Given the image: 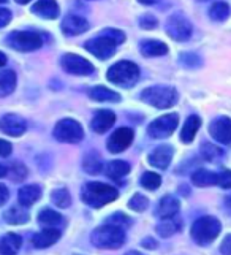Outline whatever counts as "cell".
Masks as SVG:
<instances>
[{
	"instance_id": "44dd1931",
	"label": "cell",
	"mask_w": 231,
	"mask_h": 255,
	"mask_svg": "<svg viewBox=\"0 0 231 255\" xmlns=\"http://www.w3.org/2000/svg\"><path fill=\"white\" fill-rule=\"evenodd\" d=\"M200 126H201V119L197 116V114H192V116H189L187 119H185L182 130H181V141L185 143V144L192 143L195 135L198 133Z\"/></svg>"
},
{
	"instance_id": "e0dca14e",
	"label": "cell",
	"mask_w": 231,
	"mask_h": 255,
	"mask_svg": "<svg viewBox=\"0 0 231 255\" xmlns=\"http://www.w3.org/2000/svg\"><path fill=\"white\" fill-rule=\"evenodd\" d=\"M173 159V147L171 146H158L157 149H154L152 152L149 155V163L155 166V168H160V170H165L168 168V165H170Z\"/></svg>"
},
{
	"instance_id": "9c48e42d",
	"label": "cell",
	"mask_w": 231,
	"mask_h": 255,
	"mask_svg": "<svg viewBox=\"0 0 231 255\" xmlns=\"http://www.w3.org/2000/svg\"><path fill=\"white\" fill-rule=\"evenodd\" d=\"M84 48L91 52V54H94L97 59L100 60H106L114 56L116 52V48H117V43H116L114 40H111L110 37H106V35H100V37L97 38H92L86 41Z\"/></svg>"
},
{
	"instance_id": "6da1fadb",
	"label": "cell",
	"mask_w": 231,
	"mask_h": 255,
	"mask_svg": "<svg viewBox=\"0 0 231 255\" xmlns=\"http://www.w3.org/2000/svg\"><path fill=\"white\" fill-rule=\"evenodd\" d=\"M92 244L100 249H119L125 243L123 227L106 222L102 227H97L91 235Z\"/></svg>"
},
{
	"instance_id": "e575fe53",
	"label": "cell",
	"mask_w": 231,
	"mask_h": 255,
	"mask_svg": "<svg viewBox=\"0 0 231 255\" xmlns=\"http://www.w3.org/2000/svg\"><path fill=\"white\" fill-rule=\"evenodd\" d=\"M83 168L89 173V174H97L102 170V162L97 155L94 154H89L84 162H83Z\"/></svg>"
},
{
	"instance_id": "8992f818",
	"label": "cell",
	"mask_w": 231,
	"mask_h": 255,
	"mask_svg": "<svg viewBox=\"0 0 231 255\" xmlns=\"http://www.w3.org/2000/svg\"><path fill=\"white\" fill-rule=\"evenodd\" d=\"M52 135L60 143H70V144H75V143H79L84 136V131H83V127L79 122H76L75 119H62L59 121L56 127H54V131H52Z\"/></svg>"
},
{
	"instance_id": "bcb514c9",
	"label": "cell",
	"mask_w": 231,
	"mask_h": 255,
	"mask_svg": "<svg viewBox=\"0 0 231 255\" xmlns=\"http://www.w3.org/2000/svg\"><path fill=\"white\" fill-rule=\"evenodd\" d=\"M143 248H147V249H155L157 246H158V243L155 241V240H152V238H146V240H143Z\"/></svg>"
},
{
	"instance_id": "681fc988",
	"label": "cell",
	"mask_w": 231,
	"mask_h": 255,
	"mask_svg": "<svg viewBox=\"0 0 231 255\" xmlns=\"http://www.w3.org/2000/svg\"><path fill=\"white\" fill-rule=\"evenodd\" d=\"M5 64H6V56L3 52H0V67H3Z\"/></svg>"
},
{
	"instance_id": "7a4b0ae2",
	"label": "cell",
	"mask_w": 231,
	"mask_h": 255,
	"mask_svg": "<svg viewBox=\"0 0 231 255\" xmlns=\"http://www.w3.org/2000/svg\"><path fill=\"white\" fill-rule=\"evenodd\" d=\"M83 201L92 208H102L119 197V190L103 182H89L83 190Z\"/></svg>"
},
{
	"instance_id": "d4e9b609",
	"label": "cell",
	"mask_w": 231,
	"mask_h": 255,
	"mask_svg": "<svg viewBox=\"0 0 231 255\" xmlns=\"http://www.w3.org/2000/svg\"><path fill=\"white\" fill-rule=\"evenodd\" d=\"M41 197V189L38 186H24L19 193H17V198H19V203L25 208L32 206L35 201L40 200Z\"/></svg>"
},
{
	"instance_id": "74e56055",
	"label": "cell",
	"mask_w": 231,
	"mask_h": 255,
	"mask_svg": "<svg viewBox=\"0 0 231 255\" xmlns=\"http://www.w3.org/2000/svg\"><path fill=\"white\" fill-rule=\"evenodd\" d=\"M220 152H222V151H219V149L214 147L212 144H206V143H204V144L201 146V154H203V157H204L206 160H214L216 157L220 155Z\"/></svg>"
},
{
	"instance_id": "ab89813d",
	"label": "cell",
	"mask_w": 231,
	"mask_h": 255,
	"mask_svg": "<svg viewBox=\"0 0 231 255\" xmlns=\"http://www.w3.org/2000/svg\"><path fill=\"white\" fill-rule=\"evenodd\" d=\"M217 186L224 189H231V171L225 170L220 174H217Z\"/></svg>"
},
{
	"instance_id": "83f0119b",
	"label": "cell",
	"mask_w": 231,
	"mask_h": 255,
	"mask_svg": "<svg viewBox=\"0 0 231 255\" xmlns=\"http://www.w3.org/2000/svg\"><path fill=\"white\" fill-rule=\"evenodd\" d=\"M131 170V166L123 160H114L106 165V176L111 179H120L127 176Z\"/></svg>"
},
{
	"instance_id": "ac0fdd59",
	"label": "cell",
	"mask_w": 231,
	"mask_h": 255,
	"mask_svg": "<svg viewBox=\"0 0 231 255\" xmlns=\"http://www.w3.org/2000/svg\"><path fill=\"white\" fill-rule=\"evenodd\" d=\"M60 238V230L59 228H54V227H46L44 230L38 232L37 235L32 238V243L35 248L38 249H44V248H49L52 246L56 241H59Z\"/></svg>"
},
{
	"instance_id": "7dc6e473",
	"label": "cell",
	"mask_w": 231,
	"mask_h": 255,
	"mask_svg": "<svg viewBox=\"0 0 231 255\" xmlns=\"http://www.w3.org/2000/svg\"><path fill=\"white\" fill-rule=\"evenodd\" d=\"M138 2L141 5H154L155 2H158V0H138Z\"/></svg>"
},
{
	"instance_id": "603a6c76",
	"label": "cell",
	"mask_w": 231,
	"mask_h": 255,
	"mask_svg": "<svg viewBox=\"0 0 231 255\" xmlns=\"http://www.w3.org/2000/svg\"><path fill=\"white\" fill-rule=\"evenodd\" d=\"M141 52L146 57H158V56H165L168 52V46L163 41H157V40H146L141 43Z\"/></svg>"
},
{
	"instance_id": "c3c4849f",
	"label": "cell",
	"mask_w": 231,
	"mask_h": 255,
	"mask_svg": "<svg viewBox=\"0 0 231 255\" xmlns=\"http://www.w3.org/2000/svg\"><path fill=\"white\" fill-rule=\"evenodd\" d=\"M6 174H8V168L3 165H0V178H3V176H6Z\"/></svg>"
},
{
	"instance_id": "ffe728a7",
	"label": "cell",
	"mask_w": 231,
	"mask_h": 255,
	"mask_svg": "<svg viewBox=\"0 0 231 255\" xmlns=\"http://www.w3.org/2000/svg\"><path fill=\"white\" fill-rule=\"evenodd\" d=\"M59 5L56 0H38L37 3L32 6V13L37 14L43 19H56L59 16Z\"/></svg>"
},
{
	"instance_id": "30bf717a",
	"label": "cell",
	"mask_w": 231,
	"mask_h": 255,
	"mask_svg": "<svg viewBox=\"0 0 231 255\" xmlns=\"http://www.w3.org/2000/svg\"><path fill=\"white\" fill-rule=\"evenodd\" d=\"M166 32L176 41H187L192 37V24L185 16L176 13L168 19Z\"/></svg>"
},
{
	"instance_id": "d590c367",
	"label": "cell",
	"mask_w": 231,
	"mask_h": 255,
	"mask_svg": "<svg viewBox=\"0 0 231 255\" xmlns=\"http://www.w3.org/2000/svg\"><path fill=\"white\" fill-rule=\"evenodd\" d=\"M128 206H130V209L138 211V213H141V211H144V209L149 206V200H147L144 195H141V193H136V195L130 200Z\"/></svg>"
},
{
	"instance_id": "b9f144b4",
	"label": "cell",
	"mask_w": 231,
	"mask_h": 255,
	"mask_svg": "<svg viewBox=\"0 0 231 255\" xmlns=\"http://www.w3.org/2000/svg\"><path fill=\"white\" fill-rule=\"evenodd\" d=\"M10 21H11V11L5 10V8H0V29L10 24Z\"/></svg>"
},
{
	"instance_id": "52a82bcc",
	"label": "cell",
	"mask_w": 231,
	"mask_h": 255,
	"mask_svg": "<svg viewBox=\"0 0 231 255\" xmlns=\"http://www.w3.org/2000/svg\"><path fill=\"white\" fill-rule=\"evenodd\" d=\"M177 124H179V116H177L176 113L163 114V116H160L155 121L150 122V126L147 127V133L150 138L165 139L174 133Z\"/></svg>"
},
{
	"instance_id": "5bb4252c",
	"label": "cell",
	"mask_w": 231,
	"mask_h": 255,
	"mask_svg": "<svg viewBox=\"0 0 231 255\" xmlns=\"http://www.w3.org/2000/svg\"><path fill=\"white\" fill-rule=\"evenodd\" d=\"M25 128H27L25 121L21 116H17V114H5L0 119V130L10 136H21Z\"/></svg>"
},
{
	"instance_id": "836d02e7",
	"label": "cell",
	"mask_w": 231,
	"mask_h": 255,
	"mask_svg": "<svg viewBox=\"0 0 231 255\" xmlns=\"http://www.w3.org/2000/svg\"><path fill=\"white\" fill-rule=\"evenodd\" d=\"M51 200H52V203L59 208H68L70 203H72V197H70V193L65 189H57L52 192Z\"/></svg>"
},
{
	"instance_id": "9a60e30c",
	"label": "cell",
	"mask_w": 231,
	"mask_h": 255,
	"mask_svg": "<svg viewBox=\"0 0 231 255\" xmlns=\"http://www.w3.org/2000/svg\"><path fill=\"white\" fill-rule=\"evenodd\" d=\"M116 122V114L110 110H99L91 121V128L95 133H105L106 130H110Z\"/></svg>"
},
{
	"instance_id": "3957f363",
	"label": "cell",
	"mask_w": 231,
	"mask_h": 255,
	"mask_svg": "<svg viewBox=\"0 0 231 255\" xmlns=\"http://www.w3.org/2000/svg\"><path fill=\"white\" fill-rule=\"evenodd\" d=\"M220 230H222V225L216 217L203 216L193 222L190 235L195 240V243H198L201 246H206V244H211L217 238Z\"/></svg>"
},
{
	"instance_id": "7c38bea8",
	"label": "cell",
	"mask_w": 231,
	"mask_h": 255,
	"mask_svg": "<svg viewBox=\"0 0 231 255\" xmlns=\"http://www.w3.org/2000/svg\"><path fill=\"white\" fill-rule=\"evenodd\" d=\"M133 136H135V133H133V130L130 127H120L110 136L106 147H108V151L111 154L123 152L125 149H128L131 146Z\"/></svg>"
},
{
	"instance_id": "8fae6325",
	"label": "cell",
	"mask_w": 231,
	"mask_h": 255,
	"mask_svg": "<svg viewBox=\"0 0 231 255\" xmlns=\"http://www.w3.org/2000/svg\"><path fill=\"white\" fill-rule=\"evenodd\" d=\"M60 64L67 73H72V75L86 76V75L94 73V65L89 62L87 59L76 56V54H64L60 59Z\"/></svg>"
},
{
	"instance_id": "f546056e",
	"label": "cell",
	"mask_w": 231,
	"mask_h": 255,
	"mask_svg": "<svg viewBox=\"0 0 231 255\" xmlns=\"http://www.w3.org/2000/svg\"><path fill=\"white\" fill-rule=\"evenodd\" d=\"M181 225H182L181 221H177V219H174V217L163 219V222L157 225V233L162 236V238H168V236H171L176 232H179Z\"/></svg>"
},
{
	"instance_id": "5b68a950",
	"label": "cell",
	"mask_w": 231,
	"mask_h": 255,
	"mask_svg": "<svg viewBox=\"0 0 231 255\" xmlns=\"http://www.w3.org/2000/svg\"><path fill=\"white\" fill-rule=\"evenodd\" d=\"M141 99L150 107H155L160 110L171 108L177 102V92L170 86H152L147 87L141 92Z\"/></svg>"
},
{
	"instance_id": "d6986e66",
	"label": "cell",
	"mask_w": 231,
	"mask_h": 255,
	"mask_svg": "<svg viewBox=\"0 0 231 255\" xmlns=\"http://www.w3.org/2000/svg\"><path fill=\"white\" fill-rule=\"evenodd\" d=\"M179 208H181L179 200L173 195H165L162 200H160L155 214L160 219H170V217H174L177 213H179Z\"/></svg>"
},
{
	"instance_id": "cb8c5ba5",
	"label": "cell",
	"mask_w": 231,
	"mask_h": 255,
	"mask_svg": "<svg viewBox=\"0 0 231 255\" xmlns=\"http://www.w3.org/2000/svg\"><path fill=\"white\" fill-rule=\"evenodd\" d=\"M89 97L95 102H119L120 95L105 86H95L89 91Z\"/></svg>"
},
{
	"instance_id": "d6a6232c",
	"label": "cell",
	"mask_w": 231,
	"mask_h": 255,
	"mask_svg": "<svg viewBox=\"0 0 231 255\" xmlns=\"http://www.w3.org/2000/svg\"><path fill=\"white\" fill-rule=\"evenodd\" d=\"M160 184H162V178L157 174V173H152V171H146L143 176H141V186L147 190H155L160 187Z\"/></svg>"
},
{
	"instance_id": "4fadbf2b",
	"label": "cell",
	"mask_w": 231,
	"mask_h": 255,
	"mask_svg": "<svg viewBox=\"0 0 231 255\" xmlns=\"http://www.w3.org/2000/svg\"><path fill=\"white\" fill-rule=\"evenodd\" d=\"M209 135L217 143L230 144L231 143V119L227 116H219L209 124Z\"/></svg>"
},
{
	"instance_id": "f907efd6",
	"label": "cell",
	"mask_w": 231,
	"mask_h": 255,
	"mask_svg": "<svg viewBox=\"0 0 231 255\" xmlns=\"http://www.w3.org/2000/svg\"><path fill=\"white\" fill-rule=\"evenodd\" d=\"M125 255H143V254H139L138 251H130V252H127Z\"/></svg>"
},
{
	"instance_id": "ee69618b",
	"label": "cell",
	"mask_w": 231,
	"mask_h": 255,
	"mask_svg": "<svg viewBox=\"0 0 231 255\" xmlns=\"http://www.w3.org/2000/svg\"><path fill=\"white\" fill-rule=\"evenodd\" d=\"M13 151L11 143L5 141V139H0V157H8Z\"/></svg>"
},
{
	"instance_id": "484cf974",
	"label": "cell",
	"mask_w": 231,
	"mask_h": 255,
	"mask_svg": "<svg viewBox=\"0 0 231 255\" xmlns=\"http://www.w3.org/2000/svg\"><path fill=\"white\" fill-rule=\"evenodd\" d=\"M25 206H13L3 214V219L11 225H21L29 221V213L24 209Z\"/></svg>"
},
{
	"instance_id": "f5cc1de1",
	"label": "cell",
	"mask_w": 231,
	"mask_h": 255,
	"mask_svg": "<svg viewBox=\"0 0 231 255\" xmlns=\"http://www.w3.org/2000/svg\"><path fill=\"white\" fill-rule=\"evenodd\" d=\"M227 205L231 208V197H228V198H227Z\"/></svg>"
},
{
	"instance_id": "f35d334b",
	"label": "cell",
	"mask_w": 231,
	"mask_h": 255,
	"mask_svg": "<svg viewBox=\"0 0 231 255\" xmlns=\"http://www.w3.org/2000/svg\"><path fill=\"white\" fill-rule=\"evenodd\" d=\"M103 35H106V37H110L111 40H114L117 45H122L123 41H125V33L120 32V30H116V29H105L102 32Z\"/></svg>"
},
{
	"instance_id": "f6af8a7d",
	"label": "cell",
	"mask_w": 231,
	"mask_h": 255,
	"mask_svg": "<svg viewBox=\"0 0 231 255\" xmlns=\"http://www.w3.org/2000/svg\"><path fill=\"white\" fill-rule=\"evenodd\" d=\"M8 198H10V190L3 184H0V206L5 205Z\"/></svg>"
},
{
	"instance_id": "8d00e7d4",
	"label": "cell",
	"mask_w": 231,
	"mask_h": 255,
	"mask_svg": "<svg viewBox=\"0 0 231 255\" xmlns=\"http://www.w3.org/2000/svg\"><path fill=\"white\" fill-rule=\"evenodd\" d=\"M8 173L11 174L13 181H22L25 179V176H27V168H25L22 163H14L11 165V168L8 170Z\"/></svg>"
},
{
	"instance_id": "277c9868",
	"label": "cell",
	"mask_w": 231,
	"mask_h": 255,
	"mask_svg": "<svg viewBox=\"0 0 231 255\" xmlns=\"http://www.w3.org/2000/svg\"><path fill=\"white\" fill-rule=\"evenodd\" d=\"M106 78L116 86L130 87L136 84L139 78V68L136 64L128 62V60H120V62L110 67V70L106 72Z\"/></svg>"
},
{
	"instance_id": "4316f807",
	"label": "cell",
	"mask_w": 231,
	"mask_h": 255,
	"mask_svg": "<svg viewBox=\"0 0 231 255\" xmlns=\"http://www.w3.org/2000/svg\"><path fill=\"white\" fill-rule=\"evenodd\" d=\"M16 73L13 70H5V72H0V97H6L10 95L14 87H16Z\"/></svg>"
},
{
	"instance_id": "4dcf8cb0",
	"label": "cell",
	"mask_w": 231,
	"mask_h": 255,
	"mask_svg": "<svg viewBox=\"0 0 231 255\" xmlns=\"http://www.w3.org/2000/svg\"><path fill=\"white\" fill-rule=\"evenodd\" d=\"M230 13H231V10H230V6L225 2H216L214 5L209 8L211 19H214L217 22H222V21L228 19Z\"/></svg>"
},
{
	"instance_id": "60d3db41",
	"label": "cell",
	"mask_w": 231,
	"mask_h": 255,
	"mask_svg": "<svg viewBox=\"0 0 231 255\" xmlns=\"http://www.w3.org/2000/svg\"><path fill=\"white\" fill-rule=\"evenodd\" d=\"M139 24H141V27L143 29H147V30H152V29H155L157 27V19L154 16H150V14H146V16H143L139 19Z\"/></svg>"
},
{
	"instance_id": "7bdbcfd3",
	"label": "cell",
	"mask_w": 231,
	"mask_h": 255,
	"mask_svg": "<svg viewBox=\"0 0 231 255\" xmlns=\"http://www.w3.org/2000/svg\"><path fill=\"white\" fill-rule=\"evenodd\" d=\"M220 252L224 255H231V235H227L220 244Z\"/></svg>"
},
{
	"instance_id": "db71d44e",
	"label": "cell",
	"mask_w": 231,
	"mask_h": 255,
	"mask_svg": "<svg viewBox=\"0 0 231 255\" xmlns=\"http://www.w3.org/2000/svg\"><path fill=\"white\" fill-rule=\"evenodd\" d=\"M5 2H8V0H0V3H5Z\"/></svg>"
},
{
	"instance_id": "1f68e13d",
	"label": "cell",
	"mask_w": 231,
	"mask_h": 255,
	"mask_svg": "<svg viewBox=\"0 0 231 255\" xmlns=\"http://www.w3.org/2000/svg\"><path fill=\"white\" fill-rule=\"evenodd\" d=\"M38 222L44 227H56L62 222V216L52 209H43L38 214Z\"/></svg>"
},
{
	"instance_id": "816d5d0a",
	"label": "cell",
	"mask_w": 231,
	"mask_h": 255,
	"mask_svg": "<svg viewBox=\"0 0 231 255\" xmlns=\"http://www.w3.org/2000/svg\"><path fill=\"white\" fill-rule=\"evenodd\" d=\"M16 2H17V3H21V5H25V3H29L30 0H16Z\"/></svg>"
},
{
	"instance_id": "7402d4cb",
	"label": "cell",
	"mask_w": 231,
	"mask_h": 255,
	"mask_svg": "<svg viewBox=\"0 0 231 255\" xmlns=\"http://www.w3.org/2000/svg\"><path fill=\"white\" fill-rule=\"evenodd\" d=\"M22 246V238L16 233H6L0 238V254L2 255H16Z\"/></svg>"
},
{
	"instance_id": "ba28073f",
	"label": "cell",
	"mask_w": 231,
	"mask_h": 255,
	"mask_svg": "<svg viewBox=\"0 0 231 255\" xmlns=\"http://www.w3.org/2000/svg\"><path fill=\"white\" fill-rule=\"evenodd\" d=\"M8 45L13 49L21 52H30L41 48L43 40L38 33L35 32H13L8 37Z\"/></svg>"
},
{
	"instance_id": "2e32d148",
	"label": "cell",
	"mask_w": 231,
	"mask_h": 255,
	"mask_svg": "<svg viewBox=\"0 0 231 255\" xmlns=\"http://www.w3.org/2000/svg\"><path fill=\"white\" fill-rule=\"evenodd\" d=\"M89 29V22L81 16L68 14L62 21V32L68 37H75V35H81Z\"/></svg>"
},
{
	"instance_id": "f1b7e54d",
	"label": "cell",
	"mask_w": 231,
	"mask_h": 255,
	"mask_svg": "<svg viewBox=\"0 0 231 255\" xmlns=\"http://www.w3.org/2000/svg\"><path fill=\"white\" fill-rule=\"evenodd\" d=\"M192 182L197 187H208L217 184V174L208 171V170H198L197 173L192 174Z\"/></svg>"
}]
</instances>
